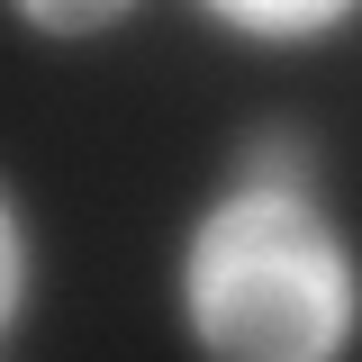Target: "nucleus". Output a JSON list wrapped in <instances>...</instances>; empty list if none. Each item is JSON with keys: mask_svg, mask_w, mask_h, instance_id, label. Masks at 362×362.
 <instances>
[{"mask_svg": "<svg viewBox=\"0 0 362 362\" xmlns=\"http://www.w3.org/2000/svg\"><path fill=\"white\" fill-rule=\"evenodd\" d=\"M127 9L109 0V9H54V0H28V28H118Z\"/></svg>", "mask_w": 362, "mask_h": 362, "instance_id": "20e7f679", "label": "nucleus"}, {"mask_svg": "<svg viewBox=\"0 0 362 362\" xmlns=\"http://www.w3.org/2000/svg\"><path fill=\"white\" fill-rule=\"evenodd\" d=\"M181 299L209 362H335L354 344V254L317 190L235 181L190 235Z\"/></svg>", "mask_w": 362, "mask_h": 362, "instance_id": "f257e3e1", "label": "nucleus"}, {"mask_svg": "<svg viewBox=\"0 0 362 362\" xmlns=\"http://www.w3.org/2000/svg\"><path fill=\"white\" fill-rule=\"evenodd\" d=\"M18 290H28V235H18L9 199H0V326L18 317Z\"/></svg>", "mask_w": 362, "mask_h": 362, "instance_id": "7ed1b4c3", "label": "nucleus"}, {"mask_svg": "<svg viewBox=\"0 0 362 362\" xmlns=\"http://www.w3.org/2000/svg\"><path fill=\"white\" fill-rule=\"evenodd\" d=\"M218 18L245 28V37H317V28L344 18V0H290V9H272V0H226Z\"/></svg>", "mask_w": 362, "mask_h": 362, "instance_id": "f03ea898", "label": "nucleus"}]
</instances>
